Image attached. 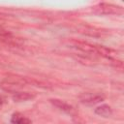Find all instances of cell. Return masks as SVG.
<instances>
[{
  "mask_svg": "<svg viewBox=\"0 0 124 124\" xmlns=\"http://www.w3.org/2000/svg\"><path fill=\"white\" fill-rule=\"evenodd\" d=\"M95 10H97L98 13L100 14H108V15L122 13V9L120 7L110 4H100L95 7Z\"/></svg>",
  "mask_w": 124,
  "mask_h": 124,
  "instance_id": "1",
  "label": "cell"
},
{
  "mask_svg": "<svg viewBox=\"0 0 124 124\" xmlns=\"http://www.w3.org/2000/svg\"><path fill=\"white\" fill-rule=\"evenodd\" d=\"M105 97L100 95V94H85L83 97H81L80 101L83 104L86 105H96L98 103H101L102 101H104Z\"/></svg>",
  "mask_w": 124,
  "mask_h": 124,
  "instance_id": "2",
  "label": "cell"
},
{
  "mask_svg": "<svg viewBox=\"0 0 124 124\" xmlns=\"http://www.w3.org/2000/svg\"><path fill=\"white\" fill-rule=\"evenodd\" d=\"M50 102H51L56 108H58L60 110H63V111L66 112V113L73 114L74 111H75V109H74V108H73L72 106H70L69 104H67V103H65V102H63V101H61V100H56V99H54V100H50Z\"/></svg>",
  "mask_w": 124,
  "mask_h": 124,
  "instance_id": "3",
  "label": "cell"
},
{
  "mask_svg": "<svg viewBox=\"0 0 124 124\" xmlns=\"http://www.w3.org/2000/svg\"><path fill=\"white\" fill-rule=\"evenodd\" d=\"M95 113L99 116L108 118L112 115V108L108 105H101L95 108Z\"/></svg>",
  "mask_w": 124,
  "mask_h": 124,
  "instance_id": "4",
  "label": "cell"
},
{
  "mask_svg": "<svg viewBox=\"0 0 124 124\" xmlns=\"http://www.w3.org/2000/svg\"><path fill=\"white\" fill-rule=\"evenodd\" d=\"M11 122L12 123H16V124H24V123H31L32 121L30 119L26 118L25 116L19 114V113H15L12 116Z\"/></svg>",
  "mask_w": 124,
  "mask_h": 124,
  "instance_id": "5",
  "label": "cell"
},
{
  "mask_svg": "<svg viewBox=\"0 0 124 124\" xmlns=\"http://www.w3.org/2000/svg\"><path fill=\"white\" fill-rule=\"evenodd\" d=\"M2 106H3V101H2V98L0 97V109H1V108H2Z\"/></svg>",
  "mask_w": 124,
  "mask_h": 124,
  "instance_id": "6",
  "label": "cell"
}]
</instances>
